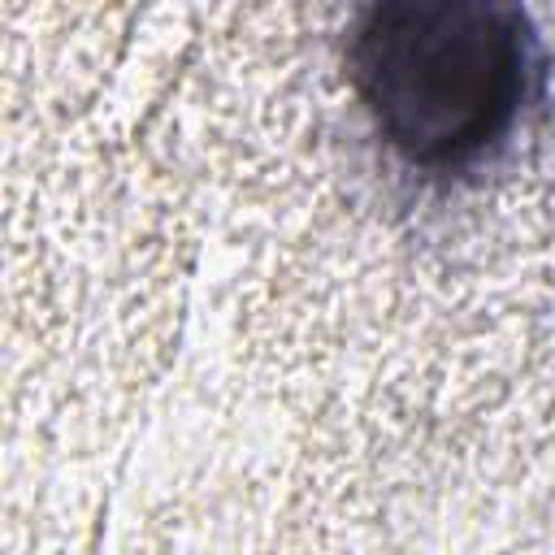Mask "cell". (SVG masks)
Here are the masks:
<instances>
[{"instance_id":"cell-1","label":"cell","mask_w":555,"mask_h":555,"mask_svg":"<svg viewBox=\"0 0 555 555\" xmlns=\"http://www.w3.org/2000/svg\"><path fill=\"white\" fill-rule=\"evenodd\" d=\"M351 87L382 143L416 169L447 173L490 156L542 78V52L516 4H373L347 39Z\"/></svg>"}]
</instances>
